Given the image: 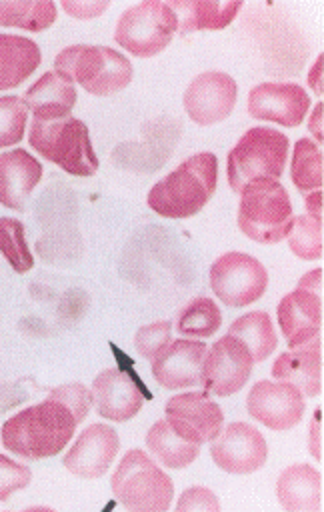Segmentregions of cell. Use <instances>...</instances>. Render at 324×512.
<instances>
[{
	"instance_id": "cell-1",
	"label": "cell",
	"mask_w": 324,
	"mask_h": 512,
	"mask_svg": "<svg viewBox=\"0 0 324 512\" xmlns=\"http://www.w3.org/2000/svg\"><path fill=\"white\" fill-rule=\"evenodd\" d=\"M76 426L78 420L72 410L48 396L44 402L28 406L2 424V444L26 460L50 458L70 442Z\"/></svg>"
},
{
	"instance_id": "cell-2",
	"label": "cell",
	"mask_w": 324,
	"mask_h": 512,
	"mask_svg": "<svg viewBox=\"0 0 324 512\" xmlns=\"http://www.w3.org/2000/svg\"><path fill=\"white\" fill-rule=\"evenodd\" d=\"M216 178V156L212 152H198L156 182L146 196V204L164 218L194 216L214 194Z\"/></svg>"
},
{
	"instance_id": "cell-3",
	"label": "cell",
	"mask_w": 324,
	"mask_h": 512,
	"mask_svg": "<svg viewBox=\"0 0 324 512\" xmlns=\"http://www.w3.org/2000/svg\"><path fill=\"white\" fill-rule=\"evenodd\" d=\"M54 72L68 82H78L86 92L108 96L132 80L130 60L114 48L74 44L54 58Z\"/></svg>"
},
{
	"instance_id": "cell-4",
	"label": "cell",
	"mask_w": 324,
	"mask_h": 512,
	"mask_svg": "<svg viewBox=\"0 0 324 512\" xmlns=\"http://www.w3.org/2000/svg\"><path fill=\"white\" fill-rule=\"evenodd\" d=\"M110 486L126 512H166L174 496L172 478L138 448L122 456Z\"/></svg>"
},
{
	"instance_id": "cell-5",
	"label": "cell",
	"mask_w": 324,
	"mask_h": 512,
	"mask_svg": "<svg viewBox=\"0 0 324 512\" xmlns=\"http://www.w3.org/2000/svg\"><path fill=\"white\" fill-rule=\"evenodd\" d=\"M288 160V136L276 128H248L236 146L228 152L226 174L234 192L254 180H278Z\"/></svg>"
},
{
	"instance_id": "cell-6",
	"label": "cell",
	"mask_w": 324,
	"mask_h": 512,
	"mask_svg": "<svg viewBox=\"0 0 324 512\" xmlns=\"http://www.w3.org/2000/svg\"><path fill=\"white\" fill-rule=\"evenodd\" d=\"M28 140L40 156L74 176H92L98 170L88 128L72 114L58 120H32Z\"/></svg>"
},
{
	"instance_id": "cell-7",
	"label": "cell",
	"mask_w": 324,
	"mask_h": 512,
	"mask_svg": "<svg viewBox=\"0 0 324 512\" xmlns=\"http://www.w3.org/2000/svg\"><path fill=\"white\" fill-rule=\"evenodd\" d=\"M292 224V202L278 180H254L240 192L238 228L260 244L286 238Z\"/></svg>"
},
{
	"instance_id": "cell-8",
	"label": "cell",
	"mask_w": 324,
	"mask_h": 512,
	"mask_svg": "<svg viewBox=\"0 0 324 512\" xmlns=\"http://www.w3.org/2000/svg\"><path fill=\"white\" fill-rule=\"evenodd\" d=\"M178 30V18L166 2L144 0L128 8L114 30V40L138 58L162 52Z\"/></svg>"
},
{
	"instance_id": "cell-9",
	"label": "cell",
	"mask_w": 324,
	"mask_h": 512,
	"mask_svg": "<svg viewBox=\"0 0 324 512\" xmlns=\"http://www.w3.org/2000/svg\"><path fill=\"white\" fill-rule=\"evenodd\" d=\"M268 286L266 268L250 254L224 252L210 266V288L232 308L256 302Z\"/></svg>"
},
{
	"instance_id": "cell-10",
	"label": "cell",
	"mask_w": 324,
	"mask_h": 512,
	"mask_svg": "<svg viewBox=\"0 0 324 512\" xmlns=\"http://www.w3.org/2000/svg\"><path fill=\"white\" fill-rule=\"evenodd\" d=\"M278 324L290 348H298L322 330V268L300 278L298 288L278 304Z\"/></svg>"
},
{
	"instance_id": "cell-11",
	"label": "cell",
	"mask_w": 324,
	"mask_h": 512,
	"mask_svg": "<svg viewBox=\"0 0 324 512\" xmlns=\"http://www.w3.org/2000/svg\"><path fill=\"white\" fill-rule=\"evenodd\" d=\"M166 422L182 440L200 446L220 434L224 414L206 392H184L166 402Z\"/></svg>"
},
{
	"instance_id": "cell-12",
	"label": "cell",
	"mask_w": 324,
	"mask_h": 512,
	"mask_svg": "<svg viewBox=\"0 0 324 512\" xmlns=\"http://www.w3.org/2000/svg\"><path fill=\"white\" fill-rule=\"evenodd\" d=\"M252 366L246 346L234 336H222L206 352L202 386L216 396L236 394L248 382Z\"/></svg>"
},
{
	"instance_id": "cell-13",
	"label": "cell",
	"mask_w": 324,
	"mask_h": 512,
	"mask_svg": "<svg viewBox=\"0 0 324 512\" xmlns=\"http://www.w3.org/2000/svg\"><path fill=\"white\" fill-rule=\"evenodd\" d=\"M210 448L218 468L230 474H250L264 466L268 446L260 430L248 422H232L214 438Z\"/></svg>"
},
{
	"instance_id": "cell-14",
	"label": "cell",
	"mask_w": 324,
	"mask_h": 512,
	"mask_svg": "<svg viewBox=\"0 0 324 512\" xmlns=\"http://www.w3.org/2000/svg\"><path fill=\"white\" fill-rule=\"evenodd\" d=\"M238 86L226 72L210 70L198 74L184 92V108L192 122L210 126L230 116L236 104Z\"/></svg>"
},
{
	"instance_id": "cell-15",
	"label": "cell",
	"mask_w": 324,
	"mask_h": 512,
	"mask_svg": "<svg viewBox=\"0 0 324 512\" xmlns=\"http://www.w3.org/2000/svg\"><path fill=\"white\" fill-rule=\"evenodd\" d=\"M248 414L272 430H288L304 416V396L288 382L258 380L246 400Z\"/></svg>"
},
{
	"instance_id": "cell-16",
	"label": "cell",
	"mask_w": 324,
	"mask_h": 512,
	"mask_svg": "<svg viewBox=\"0 0 324 512\" xmlns=\"http://www.w3.org/2000/svg\"><path fill=\"white\" fill-rule=\"evenodd\" d=\"M310 108V96L294 82H262L248 94V114L270 120L286 128L304 122Z\"/></svg>"
},
{
	"instance_id": "cell-17",
	"label": "cell",
	"mask_w": 324,
	"mask_h": 512,
	"mask_svg": "<svg viewBox=\"0 0 324 512\" xmlns=\"http://www.w3.org/2000/svg\"><path fill=\"white\" fill-rule=\"evenodd\" d=\"M206 352L208 346L204 342L174 340L152 360V376L168 390L202 386Z\"/></svg>"
},
{
	"instance_id": "cell-18",
	"label": "cell",
	"mask_w": 324,
	"mask_h": 512,
	"mask_svg": "<svg viewBox=\"0 0 324 512\" xmlns=\"http://www.w3.org/2000/svg\"><path fill=\"white\" fill-rule=\"evenodd\" d=\"M120 448L118 434L108 424H92L80 432L72 448L64 456L68 472L80 478H100L112 464Z\"/></svg>"
},
{
	"instance_id": "cell-19",
	"label": "cell",
	"mask_w": 324,
	"mask_h": 512,
	"mask_svg": "<svg viewBox=\"0 0 324 512\" xmlns=\"http://www.w3.org/2000/svg\"><path fill=\"white\" fill-rule=\"evenodd\" d=\"M92 402L100 416L112 422H126L138 414L144 404V396L134 380L118 370L106 368L92 382Z\"/></svg>"
},
{
	"instance_id": "cell-20",
	"label": "cell",
	"mask_w": 324,
	"mask_h": 512,
	"mask_svg": "<svg viewBox=\"0 0 324 512\" xmlns=\"http://www.w3.org/2000/svg\"><path fill=\"white\" fill-rule=\"evenodd\" d=\"M272 376L280 382H288L304 396H316L322 392V338L316 336L310 342L280 354L272 364Z\"/></svg>"
},
{
	"instance_id": "cell-21",
	"label": "cell",
	"mask_w": 324,
	"mask_h": 512,
	"mask_svg": "<svg viewBox=\"0 0 324 512\" xmlns=\"http://www.w3.org/2000/svg\"><path fill=\"white\" fill-rule=\"evenodd\" d=\"M42 178V164L24 148L0 154V204L12 210H26L34 186Z\"/></svg>"
},
{
	"instance_id": "cell-22",
	"label": "cell",
	"mask_w": 324,
	"mask_h": 512,
	"mask_svg": "<svg viewBox=\"0 0 324 512\" xmlns=\"http://www.w3.org/2000/svg\"><path fill=\"white\" fill-rule=\"evenodd\" d=\"M278 502L286 512L322 510V474L310 464H292L276 482Z\"/></svg>"
},
{
	"instance_id": "cell-23",
	"label": "cell",
	"mask_w": 324,
	"mask_h": 512,
	"mask_svg": "<svg viewBox=\"0 0 324 512\" xmlns=\"http://www.w3.org/2000/svg\"><path fill=\"white\" fill-rule=\"evenodd\" d=\"M22 102L32 110L34 120L66 118L76 104V88L56 72H44L30 88H26Z\"/></svg>"
},
{
	"instance_id": "cell-24",
	"label": "cell",
	"mask_w": 324,
	"mask_h": 512,
	"mask_svg": "<svg viewBox=\"0 0 324 512\" xmlns=\"http://www.w3.org/2000/svg\"><path fill=\"white\" fill-rule=\"evenodd\" d=\"M176 18H178V30L182 34L194 32V30H220L228 26L234 16L242 8V0L234 2H212V0H172L166 2Z\"/></svg>"
},
{
	"instance_id": "cell-25",
	"label": "cell",
	"mask_w": 324,
	"mask_h": 512,
	"mask_svg": "<svg viewBox=\"0 0 324 512\" xmlns=\"http://www.w3.org/2000/svg\"><path fill=\"white\" fill-rule=\"evenodd\" d=\"M40 64V48L34 40L16 34H0V90L24 82Z\"/></svg>"
},
{
	"instance_id": "cell-26",
	"label": "cell",
	"mask_w": 324,
	"mask_h": 512,
	"mask_svg": "<svg viewBox=\"0 0 324 512\" xmlns=\"http://www.w3.org/2000/svg\"><path fill=\"white\" fill-rule=\"evenodd\" d=\"M228 336H234L236 340H240L250 352L254 362L266 360L278 346L272 320L262 310H254L236 318L228 328Z\"/></svg>"
},
{
	"instance_id": "cell-27",
	"label": "cell",
	"mask_w": 324,
	"mask_h": 512,
	"mask_svg": "<svg viewBox=\"0 0 324 512\" xmlns=\"http://www.w3.org/2000/svg\"><path fill=\"white\" fill-rule=\"evenodd\" d=\"M146 446L166 468H186L200 454L198 444L182 440L166 420H158L150 426Z\"/></svg>"
},
{
	"instance_id": "cell-28",
	"label": "cell",
	"mask_w": 324,
	"mask_h": 512,
	"mask_svg": "<svg viewBox=\"0 0 324 512\" xmlns=\"http://www.w3.org/2000/svg\"><path fill=\"white\" fill-rule=\"evenodd\" d=\"M56 20V4L50 0H0V26H16L40 32Z\"/></svg>"
},
{
	"instance_id": "cell-29",
	"label": "cell",
	"mask_w": 324,
	"mask_h": 512,
	"mask_svg": "<svg viewBox=\"0 0 324 512\" xmlns=\"http://www.w3.org/2000/svg\"><path fill=\"white\" fill-rule=\"evenodd\" d=\"M290 178L302 194L322 190V148L314 140L300 138L294 144Z\"/></svg>"
},
{
	"instance_id": "cell-30",
	"label": "cell",
	"mask_w": 324,
	"mask_h": 512,
	"mask_svg": "<svg viewBox=\"0 0 324 512\" xmlns=\"http://www.w3.org/2000/svg\"><path fill=\"white\" fill-rule=\"evenodd\" d=\"M222 324V312L218 304L206 296L192 298L176 318V330L182 336L206 338L216 334Z\"/></svg>"
},
{
	"instance_id": "cell-31",
	"label": "cell",
	"mask_w": 324,
	"mask_h": 512,
	"mask_svg": "<svg viewBox=\"0 0 324 512\" xmlns=\"http://www.w3.org/2000/svg\"><path fill=\"white\" fill-rule=\"evenodd\" d=\"M0 252L18 274L32 270L34 256L24 238V224L20 220L8 216L0 218Z\"/></svg>"
},
{
	"instance_id": "cell-32",
	"label": "cell",
	"mask_w": 324,
	"mask_h": 512,
	"mask_svg": "<svg viewBox=\"0 0 324 512\" xmlns=\"http://www.w3.org/2000/svg\"><path fill=\"white\" fill-rule=\"evenodd\" d=\"M288 246L302 260L322 258V222L308 214L292 218L288 230Z\"/></svg>"
},
{
	"instance_id": "cell-33",
	"label": "cell",
	"mask_w": 324,
	"mask_h": 512,
	"mask_svg": "<svg viewBox=\"0 0 324 512\" xmlns=\"http://www.w3.org/2000/svg\"><path fill=\"white\" fill-rule=\"evenodd\" d=\"M28 108L18 96H0V148L18 144L24 136Z\"/></svg>"
},
{
	"instance_id": "cell-34",
	"label": "cell",
	"mask_w": 324,
	"mask_h": 512,
	"mask_svg": "<svg viewBox=\"0 0 324 512\" xmlns=\"http://www.w3.org/2000/svg\"><path fill=\"white\" fill-rule=\"evenodd\" d=\"M170 332H172V322L168 320H158L148 326H142L134 338L138 354L152 362L172 342Z\"/></svg>"
},
{
	"instance_id": "cell-35",
	"label": "cell",
	"mask_w": 324,
	"mask_h": 512,
	"mask_svg": "<svg viewBox=\"0 0 324 512\" xmlns=\"http://www.w3.org/2000/svg\"><path fill=\"white\" fill-rule=\"evenodd\" d=\"M32 482V470L26 464L0 454V502L8 500L12 492L26 488Z\"/></svg>"
},
{
	"instance_id": "cell-36",
	"label": "cell",
	"mask_w": 324,
	"mask_h": 512,
	"mask_svg": "<svg viewBox=\"0 0 324 512\" xmlns=\"http://www.w3.org/2000/svg\"><path fill=\"white\" fill-rule=\"evenodd\" d=\"M48 396L64 402L72 410V414L78 420V424L88 416V410H90V404H92V394L88 392L86 386H82L78 382L62 384V386L54 388Z\"/></svg>"
},
{
	"instance_id": "cell-37",
	"label": "cell",
	"mask_w": 324,
	"mask_h": 512,
	"mask_svg": "<svg viewBox=\"0 0 324 512\" xmlns=\"http://www.w3.org/2000/svg\"><path fill=\"white\" fill-rule=\"evenodd\" d=\"M174 512H220V502L210 488L192 486L180 494Z\"/></svg>"
},
{
	"instance_id": "cell-38",
	"label": "cell",
	"mask_w": 324,
	"mask_h": 512,
	"mask_svg": "<svg viewBox=\"0 0 324 512\" xmlns=\"http://www.w3.org/2000/svg\"><path fill=\"white\" fill-rule=\"evenodd\" d=\"M62 8L74 16V18H96L100 16V12H104L108 8V2H70V0H62Z\"/></svg>"
},
{
	"instance_id": "cell-39",
	"label": "cell",
	"mask_w": 324,
	"mask_h": 512,
	"mask_svg": "<svg viewBox=\"0 0 324 512\" xmlns=\"http://www.w3.org/2000/svg\"><path fill=\"white\" fill-rule=\"evenodd\" d=\"M306 208H308V216L322 222V190H314L306 194Z\"/></svg>"
},
{
	"instance_id": "cell-40",
	"label": "cell",
	"mask_w": 324,
	"mask_h": 512,
	"mask_svg": "<svg viewBox=\"0 0 324 512\" xmlns=\"http://www.w3.org/2000/svg\"><path fill=\"white\" fill-rule=\"evenodd\" d=\"M308 82H310L312 90L318 96H322V54L316 58V62H314V66H312V70L308 74Z\"/></svg>"
},
{
	"instance_id": "cell-41",
	"label": "cell",
	"mask_w": 324,
	"mask_h": 512,
	"mask_svg": "<svg viewBox=\"0 0 324 512\" xmlns=\"http://www.w3.org/2000/svg\"><path fill=\"white\" fill-rule=\"evenodd\" d=\"M322 110H324V104H322V100L314 106V112H312V118H310V124H308V128H310V132L316 136V140H320L322 142Z\"/></svg>"
},
{
	"instance_id": "cell-42",
	"label": "cell",
	"mask_w": 324,
	"mask_h": 512,
	"mask_svg": "<svg viewBox=\"0 0 324 512\" xmlns=\"http://www.w3.org/2000/svg\"><path fill=\"white\" fill-rule=\"evenodd\" d=\"M22 512H54L52 508H46V506H34V508H26Z\"/></svg>"
}]
</instances>
